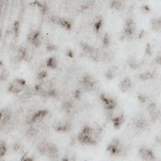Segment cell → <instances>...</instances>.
<instances>
[{"instance_id": "obj_1", "label": "cell", "mask_w": 161, "mask_h": 161, "mask_svg": "<svg viewBox=\"0 0 161 161\" xmlns=\"http://www.w3.org/2000/svg\"><path fill=\"white\" fill-rule=\"evenodd\" d=\"M101 136L100 129L91 125L84 126L77 136L78 141L83 145L93 146L97 143Z\"/></svg>"}, {"instance_id": "obj_2", "label": "cell", "mask_w": 161, "mask_h": 161, "mask_svg": "<svg viewBox=\"0 0 161 161\" xmlns=\"http://www.w3.org/2000/svg\"><path fill=\"white\" fill-rule=\"evenodd\" d=\"M38 149L42 154H45L47 156L52 157V158L57 156L59 154L58 147L55 143H50V142L40 143L38 147Z\"/></svg>"}, {"instance_id": "obj_3", "label": "cell", "mask_w": 161, "mask_h": 161, "mask_svg": "<svg viewBox=\"0 0 161 161\" xmlns=\"http://www.w3.org/2000/svg\"><path fill=\"white\" fill-rule=\"evenodd\" d=\"M100 100L106 112L112 111L117 107V101L111 94L102 93L100 95Z\"/></svg>"}, {"instance_id": "obj_4", "label": "cell", "mask_w": 161, "mask_h": 161, "mask_svg": "<svg viewBox=\"0 0 161 161\" xmlns=\"http://www.w3.org/2000/svg\"><path fill=\"white\" fill-rule=\"evenodd\" d=\"M25 88H26V81L24 79L17 78L9 83L8 90L10 93L18 95L23 92Z\"/></svg>"}, {"instance_id": "obj_5", "label": "cell", "mask_w": 161, "mask_h": 161, "mask_svg": "<svg viewBox=\"0 0 161 161\" xmlns=\"http://www.w3.org/2000/svg\"><path fill=\"white\" fill-rule=\"evenodd\" d=\"M123 144L121 143V141L118 139H112L107 147V153L112 155V156H117L120 155L122 152H123Z\"/></svg>"}, {"instance_id": "obj_6", "label": "cell", "mask_w": 161, "mask_h": 161, "mask_svg": "<svg viewBox=\"0 0 161 161\" xmlns=\"http://www.w3.org/2000/svg\"><path fill=\"white\" fill-rule=\"evenodd\" d=\"M47 114H48L47 110H45V109L38 110V111L34 112L31 116L30 117L29 123L30 124H35L37 123H40V122H41L45 118V117L47 116Z\"/></svg>"}, {"instance_id": "obj_7", "label": "cell", "mask_w": 161, "mask_h": 161, "mask_svg": "<svg viewBox=\"0 0 161 161\" xmlns=\"http://www.w3.org/2000/svg\"><path fill=\"white\" fill-rule=\"evenodd\" d=\"M139 154L143 160H154L155 159L154 153L148 147H142L139 148Z\"/></svg>"}, {"instance_id": "obj_8", "label": "cell", "mask_w": 161, "mask_h": 161, "mask_svg": "<svg viewBox=\"0 0 161 161\" xmlns=\"http://www.w3.org/2000/svg\"><path fill=\"white\" fill-rule=\"evenodd\" d=\"M41 40H42L41 33L40 31H38V30H33L28 35L29 42L35 47H38L39 45H40Z\"/></svg>"}, {"instance_id": "obj_9", "label": "cell", "mask_w": 161, "mask_h": 161, "mask_svg": "<svg viewBox=\"0 0 161 161\" xmlns=\"http://www.w3.org/2000/svg\"><path fill=\"white\" fill-rule=\"evenodd\" d=\"M72 124L70 121L61 120L55 126V129L59 133H68L70 130H72Z\"/></svg>"}, {"instance_id": "obj_10", "label": "cell", "mask_w": 161, "mask_h": 161, "mask_svg": "<svg viewBox=\"0 0 161 161\" xmlns=\"http://www.w3.org/2000/svg\"><path fill=\"white\" fill-rule=\"evenodd\" d=\"M135 33V23L133 19H127L124 28H123V35L127 38H131L134 36Z\"/></svg>"}, {"instance_id": "obj_11", "label": "cell", "mask_w": 161, "mask_h": 161, "mask_svg": "<svg viewBox=\"0 0 161 161\" xmlns=\"http://www.w3.org/2000/svg\"><path fill=\"white\" fill-rule=\"evenodd\" d=\"M81 84H82L83 88H85L86 90H92L96 86V80L92 76L86 75L82 77Z\"/></svg>"}, {"instance_id": "obj_12", "label": "cell", "mask_w": 161, "mask_h": 161, "mask_svg": "<svg viewBox=\"0 0 161 161\" xmlns=\"http://www.w3.org/2000/svg\"><path fill=\"white\" fill-rule=\"evenodd\" d=\"M133 86V81L130 79L129 77H125L119 82V90L122 92H129L130 90L132 89Z\"/></svg>"}, {"instance_id": "obj_13", "label": "cell", "mask_w": 161, "mask_h": 161, "mask_svg": "<svg viewBox=\"0 0 161 161\" xmlns=\"http://www.w3.org/2000/svg\"><path fill=\"white\" fill-rule=\"evenodd\" d=\"M46 66H48L49 69H56L58 66V60L55 56L49 57L46 61Z\"/></svg>"}, {"instance_id": "obj_14", "label": "cell", "mask_w": 161, "mask_h": 161, "mask_svg": "<svg viewBox=\"0 0 161 161\" xmlns=\"http://www.w3.org/2000/svg\"><path fill=\"white\" fill-rule=\"evenodd\" d=\"M151 28L154 31L161 30V18H155L151 21Z\"/></svg>"}, {"instance_id": "obj_15", "label": "cell", "mask_w": 161, "mask_h": 161, "mask_svg": "<svg viewBox=\"0 0 161 161\" xmlns=\"http://www.w3.org/2000/svg\"><path fill=\"white\" fill-rule=\"evenodd\" d=\"M135 126L137 129H145L146 126H147V122L146 120L142 117H138L136 120H135Z\"/></svg>"}, {"instance_id": "obj_16", "label": "cell", "mask_w": 161, "mask_h": 161, "mask_svg": "<svg viewBox=\"0 0 161 161\" xmlns=\"http://www.w3.org/2000/svg\"><path fill=\"white\" fill-rule=\"evenodd\" d=\"M8 78V71L5 66L0 62V80L4 81Z\"/></svg>"}, {"instance_id": "obj_17", "label": "cell", "mask_w": 161, "mask_h": 161, "mask_svg": "<svg viewBox=\"0 0 161 161\" xmlns=\"http://www.w3.org/2000/svg\"><path fill=\"white\" fill-rule=\"evenodd\" d=\"M7 153V144L4 140L0 139V157L4 156Z\"/></svg>"}, {"instance_id": "obj_18", "label": "cell", "mask_w": 161, "mask_h": 161, "mask_svg": "<svg viewBox=\"0 0 161 161\" xmlns=\"http://www.w3.org/2000/svg\"><path fill=\"white\" fill-rule=\"evenodd\" d=\"M154 73L153 72H144V73H142L140 76H139V78L140 79H142V80H150V79H153L154 78Z\"/></svg>"}, {"instance_id": "obj_19", "label": "cell", "mask_w": 161, "mask_h": 161, "mask_svg": "<svg viewBox=\"0 0 161 161\" xmlns=\"http://www.w3.org/2000/svg\"><path fill=\"white\" fill-rule=\"evenodd\" d=\"M102 26H103V20H97L94 23V28L97 32H98L102 29Z\"/></svg>"}, {"instance_id": "obj_20", "label": "cell", "mask_w": 161, "mask_h": 161, "mask_svg": "<svg viewBox=\"0 0 161 161\" xmlns=\"http://www.w3.org/2000/svg\"><path fill=\"white\" fill-rule=\"evenodd\" d=\"M129 66L131 68H133V69H136V68L139 67V63L137 62V61L135 59L133 58L129 61Z\"/></svg>"}, {"instance_id": "obj_21", "label": "cell", "mask_w": 161, "mask_h": 161, "mask_svg": "<svg viewBox=\"0 0 161 161\" xmlns=\"http://www.w3.org/2000/svg\"><path fill=\"white\" fill-rule=\"evenodd\" d=\"M155 62H156L158 65H161V54L157 55V57L155 58Z\"/></svg>"}, {"instance_id": "obj_22", "label": "cell", "mask_w": 161, "mask_h": 161, "mask_svg": "<svg viewBox=\"0 0 161 161\" xmlns=\"http://www.w3.org/2000/svg\"><path fill=\"white\" fill-rule=\"evenodd\" d=\"M156 142L158 143H159V144H160V145H161V136H159V137H157Z\"/></svg>"}]
</instances>
